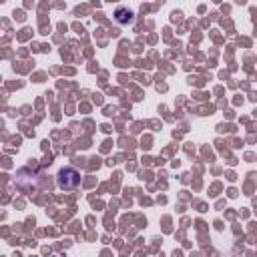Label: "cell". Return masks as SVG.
<instances>
[{"instance_id":"6da1fadb","label":"cell","mask_w":257,"mask_h":257,"mask_svg":"<svg viewBox=\"0 0 257 257\" xmlns=\"http://www.w3.org/2000/svg\"><path fill=\"white\" fill-rule=\"evenodd\" d=\"M80 185V173L72 167H66V169H60L58 173V187L64 189V191H72Z\"/></svg>"},{"instance_id":"7a4b0ae2","label":"cell","mask_w":257,"mask_h":257,"mask_svg":"<svg viewBox=\"0 0 257 257\" xmlns=\"http://www.w3.org/2000/svg\"><path fill=\"white\" fill-rule=\"evenodd\" d=\"M114 20H116L118 24H128V22H133V10H128V8H124V6L116 8V10H114Z\"/></svg>"}]
</instances>
